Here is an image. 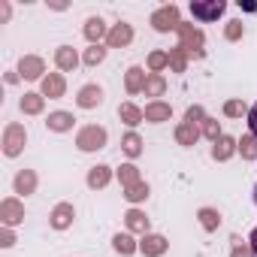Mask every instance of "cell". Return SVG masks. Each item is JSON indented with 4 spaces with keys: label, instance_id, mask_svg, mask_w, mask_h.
<instances>
[{
    "label": "cell",
    "instance_id": "6da1fadb",
    "mask_svg": "<svg viewBox=\"0 0 257 257\" xmlns=\"http://www.w3.org/2000/svg\"><path fill=\"white\" fill-rule=\"evenodd\" d=\"M76 146H79V152H100L106 146V131L97 124H88L76 134Z\"/></svg>",
    "mask_w": 257,
    "mask_h": 257
},
{
    "label": "cell",
    "instance_id": "7a4b0ae2",
    "mask_svg": "<svg viewBox=\"0 0 257 257\" xmlns=\"http://www.w3.org/2000/svg\"><path fill=\"white\" fill-rule=\"evenodd\" d=\"M28 143V134H25V127L22 124H7V131H4V155L7 158H19L22 149Z\"/></svg>",
    "mask_w": 257,
    "mask_h": 257
},
{
    "label": "cell",
    "instance_id": "3957f363",
    "mask_svg": "<svg viewBox=\"0 0 257 257\" xmlns=\"http://www.w3.org/2000/svg\"><path fill=\"white\" fill-rule=\"evenodd\" d=\"M224 10H227L224 0H194L191 4V16L200 22H218L224 16Z\"/></svg>",
    "mask_w": 257,
    "mask_h": 257
},
{
    "label": "cell",
    "instance_id": "277c9868",
    "mask_svg": "<svg viewBox=\"0 0 257 257\" xmlns=\"http://www.w3.org/2000/svg\"><path fill=\"white\" fill-rule=\"evenodd\" d=\"M179 25H182V19H179V7H161L155 16H152V28L155 31H161V34H167V31H179Z\"/></svg>",
    "mask_w": 257,
    "mask_h": 257
},
{
    "label": "cell",
    "instance_id": "5b68a950",
    "mask_svg": "<svg viewBox=\"0 0 257 257\" xmlns=\"http://www.w3.org/2000/svg\"><path fill=\"white\" fill-rule=\"evenodd\" d=\"M179 37H182V43H179V49H185L188 55H203V31H197L194 25H179Z\"/></svg>",
    "mask_w": 257,
    "mask_h": 257
},
{
    "label": "cell",
    "instance_id": "8992f818",
    "mask_svg": "<svg viewBox=\"0 0 257 257\" xmlns=\"http://www.w3.org/2000/svg\"><path fill=\"white\" fill-rule=\"evenodd\" d=\"M0 221H4V227L22 224V221H25V206H22V203H19L16 197L4 200V203H0Z\"/></svg>",
    "mask_w": 257,
    "mask_h": 257
},
{
    "label": "cell",
    "instance_id": "52a82bcc",
    "mask_svg": "<svg viewBox=\"0 0 257 257\" xmlns=\"http://www.w3.org/2000/svg\"><path fill=\"white\" fill-rule=\"evenodd\" d=\"M43 73H46L43 58H37V55H25V58L19 61V76H22V79H46Z\"/></svg>",
    "mask_w": 257,
    "mask_h": 257
},
{
    "label": "cell",
    "instance_id": "ba28073f",
    "mask_svg": "<svg viewBox=\"0 0 257 257\" xmlns=\"http://www.w3.org/2000/svg\"><path fill=\"white\" fill-rule=\"evenodd\" d=\"M167 248H170V242L161 233H146L143 242H140V251L146 257H161V254H167Z\"/></svg>",
    "mask_w": 257,
    "mask_h": 257
},
{
    "label": "cell",
    "instance_id": "9c48e42d",
    "mask_svg": "<svg viewBox=\"0 0 257 257\" xmlns=\"http://www.w3.org/2000/svg\"><path fill=\"white\" fill-rule=\"evenodd\" d=\"M73 218H76V209H73V203H58V206L52 209V218H49V224H52L55 230H67V227L73 224Z\"/></svg>",
    "mask_w": 257,
    "mask_h": 257
},
{
    "label": "cell",
    "instance_id": "30bf717a",
    "mask_svg": "<svg viewBox=\"0 0 257 257\" xmlns=\"http://www.w3.org/2000/svg\"><path fill=\"white\" fill-rule=\"evenodd\" d=\"M76 103H79V109H94V106H100V103H103V88H100V85H85V88H79Z\"/></svg>",
    "mask_w": 257,
    "mask_h": 257
},
{
    "label": "cell",
    "instance_id": "8fae6325",
    "mask_svg": "<svg viewBox=\"0 0 257 257\" xmlns=\"http://www.w3.org/2000/svg\"><path fill=\"white\" fill-rule=\"evenodd\" d=\"M106 43L112 46V49H124V46H131L134 43V28L131 25H115L112 31H109V37H106Z\"/></svg>",
    "mask_w": 257,
    "mask_h": 257
},
{
    "label": "cell",
    "instance_id": "7c38bea8",
    "mask_svg": "<svg viewBox=\"0 0 257 257\" xmlns=\"http://www.w3.org/2000/svg\"><path fill=\"white\" fill-rule=\"evenodd\" d=\"M55 64H58V70L73 73V70L79 67V55H76V49H73V46H58V52H55Z\"/></svg>",
    "mask_w": 257,
    "mask_h": 257
},
{
    "label": "cell",
    "instance_id": "4fadbf2b",
    "mask_svg": "<svg viewBox=\"0 0 257 257\" xmlns=\"http://www.w3.org/2000/svg\"><path fill=\"white\" fill-rule=\"evenodd\" d=\"M64 91H67V82H64L61 73H49V76L43 79V97L58 100V97H64Z\"/></svg>",
    "mask_w": 257,
    "mask_h": 257
},
{
    "label": "cell",
    "instance_id": "5bb4252c",
    "mask_svg": "<svg viewBox=\"0 0 257 257\" xmlns=\"http://www.w3.org/2000/svg\"><path fill=\"white\" fill-rule=\"evenodd\" d=\"M109 37V31H106V22L103 19H88L85 22V40H91V46H100V40H106Z\"/></svg>",
    "mask_w": 257,
    "mask_h": 257
},
{
    "label": "cell",
    "instance_id": "9a60e30c",
    "mask_svg": "<svg viewBox=\"0 0 257 257\" xmlns=\"http://www.w3.org/2000/svg\"><path fill=\"white\" fill-rule=\"evenodd\" d=\"M143 115H146V121H152V124H161V121H170L173 109H170V103H161V100H155V103H149V106L143 109Z\"/></svg>",
    "mask_w": 257,
    "mask_h": 257
},
{
    "label": "cell",
    "instance_id": "2e32d148",
    "mask_svg": "<svg viewBox=\"0 0 257 257\" xmlns=\"http://www.w3.org/2000/svg\"><path fill=\"white\" fill-rule=\"evenodd\" d=\"M73 112H52L49 115V121H46V127L49 131H55V134H67V131H73Z\"/></svg>",
    "mask_w": 257,
    "mask_h": 257
},
{
    "label": "cell",
    "instance_id": "e0dca14e",
    "mask_svg": "<svg viewBox=\"0 0 257 257\" xmlns=\"http://www.w3.org/2000/svg\"><path fill=\"white\" fill-rule=\"evenodd\" d=\"M13 188H16V194H22V197L34 194V191H37V173H34V170H22V173L16 176V182H13Z\"/></svg>",
    "mask_w": 257,
    "mask_h": 257
},
{
    "label": "cell",
    "instance_id": "ac0fdd59",
    "mask_svg": "<svg viewBox=\"0 0 257 257\" xmlns=\"http://www.w3.org/2000/svg\"><path fill=\"white\" fill-rule=\"evenodd\" d=\"M146 79H149V73H146L143 67H131V70H127V79H124L127 94H140V91L146 88Z\"/></svg>",
    "mask_w": 257,
    "mask_h": 257
},
{
    "label": "cell",
    "instance_id": "d6986e66",
    "mask_svg": "<svg viewBox=\"0 0 257 257\" xmlns=\"http://www.w3.org/2000/svg\"><path fill=\"white\" fill-rule=\"evenodd\" d=\"M124 224H127V230L131 233H149V218H146V212H140V209H131L124 215Z\"/></svg>",
    "mask_w": 257,
    "mask_h": 257
},
{
    "label": "cell",
    "instance_id": "ffe728a7",
    "mask_svg": "<svg viewBox=\"0 0 257 257\" xmlns=\"http://www.w3.org/2000/svg\"><path fill=\"white\" fill-rule=\"evenodd\" d=\"M233 152H239V140H233V137H221V140L215 143V149H212V158H215V161H227Z\"/></svg>",
    "mask_w": 257,
    "mask_h": 257
},
{
    "label": "cell",
    "instance_id": "44dd1931",
    "mask_svg": "<svg viewBox=\"0 0 257 257\" xmlns=\"http://www.w3.org/2000/svg\"><path fill=\"white\" fill-rule=\"evenodd\" d=\"M109 179H112V170H109V167H103V164L88 170V188H94V191H97V188H106V185H109Z\"/></svg>",
    "mask_w": 257,
    "mask_h": 257
},
{
    "label": "cell",
    "instance_id": "7402d4cb",
    "mask_svg": "<svg viewBox=\"0 0 257 257\" xmlns=\"http://www.w3.org/2000/svg\"><path fill=\"white\" fill-rule=\"evenodd\" d=\"M112 248H115L118 254H124V257H131L134 251H140V242H134L131 233H118V236L112 239Z\"/></svg>",
    "mask_w": 257,
    "mask_h": 257
},
{
    "label": "cell",
    "instance_id": "603a6c76",
    "mask_svg": "<svg viewBox=\"0 0 257 257\" xmlns=\"http://www.w3.org/2000/svg\"><path fill=\"white\" fill-rule=\"evenodd\" d=\"M118 115H121V121H124V124H131V127H137L140 121H146L143 109H140V106H134V103H121V106H118Z\"/></svg>",
    "mask_w": 257,
    "mask_h": 257
},
{
    "label": "cell",
    "instance_id": "cb8c5ba5",
    "mask_svg": "<svg viewBox=\"0 0 257 257\" xmlns=\"http://www.w3.org/2000/svg\"><path fill=\"white\" fill-rule=\"evenodd\" d=\"M176 140H179V146H194L197 140H200V131H197V127L194 124H179L176 127Z\"/></svg>",
    "mask_w": 257,
    "mask_h": 257
},
{
    "label": "cell",
    "instance_id": "d4e9b609",
    "mask_svg": "<svg viewBox=\"0 0 257 257\" xmlns=\"http://www.w3.org/2000/svg\"><path fill=\"white\" fill-rule=\"evenodd\" d=\"M146 97H161L164 91H167V79L161 76V73H149V79H146Z\"/></svg>",
    "mask_w": 257,
    "mask_h": 257
},
{
    "label": "cell",
    "instance_id": "484cf974",
    "mask_svg": "<svg viewBox=\"0 0 257 257\" xmlns=\"http://www.w3.org/2000/svg\"><path fill=\"white\" fill-rule=\"evenodd\" d=\"M43 106H46V97L43 94H25L22 97V112L25 115H40Z\"/></svg>",
    "mask_w": 257,
    "mask_h": 257
},
{
    "label": "cell",
    "instance_id": "4316f807",
    "mask_svg": "<svg viewBox=\"0 0 257 257\" xmlns=\"http://www.w3.org/2000/svg\"><path fill=\"white\" fill-rule=\"evenodd\" d=\"M197 218H200L203 230H209V233H215V230L221 227V215H218L215 209H209V206H206V209H200V212H197Z\"/></svg>",
    "mask_w": 257,
    "mask_h": 257
},
{
    "label": "cell",
    "instance_id": "83f0119b",
    "mask_svg": "<svg viewBox=\"0 0 257 257\" xmlns=\"http://www.w3.org/2000/svg\"><path fill=\"white\" fill-rule=\"evenodd\" d=\"M118 182H121V188H131V185H137V182H143V179H140V170H137L134 164H124V167L118 170Z\"/></svg>",
    "mask_w": 257,
    "mask_h": 257
},
{
    "label": "cell",
    "instance_id": "f1b7e54d",
    "mask_svg": "<svg viewBox=\"0 0 257 257\" xmlns=\"http://www.w3.org/2000/svg\"><path fill=\"white\" fill-rule=\"evenodd\" d=\"M121 149H124V155H127V158H137V155L143 152V140L131 131V134H127V137L121 140Z\"/></svg>",
    "mask_w": 257,
    "mask_h": 257
},
{
    "label": "cell",
    "instance_id": "f546056e",
    "mask_svg": "<svg viewBox=\"0 0 257 257\" xmlns=\"http://www.w3.org/2000/svg\"><path fill=\"white\" fill-rule=\"evenodd\" d=\"M239 155L245 158V161H257V137H242L239 140Z\"/></svg>",
    "mask_w": 257,
    "mask_h": 257
},
{
    "label": "cell",
    "instance_id": "4dcf8cb0",
    "mask_svg": "<svg viewBox=\"0 0 257 257\" xmlns=\"http://www.w3.org/2000/svg\"><path fill=\"white\" fill-rule=\"evenodd\" d=\"M185 67H188V52L176 46V49L170 52V70H173V73H185Z\"/></svg>",
    "mask_w": 257,
    "mask_h": 257
},
{
    "label": "cell",
    "instance_id": "1f68e13d",
    "mask_svg": "<svg viewBox=\"0 0 257 257\" xmlns=\"http://www.w3.org/2000/svg\"><path fill=\"white\" fill-rule=\"evenodd\" d=\"M124 197L131 200V203H143V200L149 197V185H146V182H137V185H131V188H124Z\"/></svg>",
    "mask_w": 257,
    "mask_h": 257
},
{
    "label": "cell",
    "instance_id": "d6a6232c",
    "mask_svg": "<svg viewBox=\"0 0 257 257\" xmlns=\"http://www.w3.org/2000/svg\"><path fill=\"white\" fill-rule=\"evenodd\" d=\"M167 67H170V52H152L149 55V70L152 73H161Z\"/></svg>",
    "mask_w": 257,
    "mask_h": 257
},
{
    "label": "cell",
    "instance_id": "836d02e7",
    "mask_svg": "<svg viewBox=\"0 0 257 257\" xmlns=\"http://www.w3.org/2000/svg\"><path fill=\"white\" fill-rule=\"evenodd\" d=\"M224 115H230V118H242V115H248V106H245L242 100H227V103H224Z\"/></svg>",
    "mask_w": 257,
    "mask_h": 257
},
{
    "label": "cell",
    "instance_id": "e575fe53",
    "mask_svg": "<svg viewBox=\"0 0 257 257\" xmlns=\"http://www.w3.org/2000/svg\"><path fill=\"white\" fill-rule=\"evenodd\" d=\"M103 58H106V49H103V46H91V49L85 52V58H82V61H85L88 67H97Z\"/></svg>",
    "mask_w": 257,
    "mask_h": 257
},
{
    "label": "cell",
    "instance_id": "d590c367",
    "mask_svg": "<svg viewBox=\"0 0 257 257\" xmlns=\"http://www.w3.org/2000/svg\"><path fill=\"white\" fill-rule=\"evenodd\" d=\"M203 134H206V137H209L212 143H218V140L224 137V134H221V127H218V121H215V118H206V121H203Z\"/></svg>",
    "mask_w": 257,
    "mask_h": 257
},
{
    "label": "cell",
    "instance_id": "8d00e7d4",
    "mask_svg": "<svg viewBox=\"0 0 257 257\" xmlns=\"http://www.w3.org/2000/svg\"><path fill=\"white\" fill-rule=\"evenodd\" d=\"M230 257H254V251H251L248 242H242L239 236H233V251H230Z\"/></svg>",
    "mask_w": 257,
    "mask_h": 257
},
{
    "label": "cell",
    "instance_id": "74e56055",
    "mask_svg": "<svg viewBox=\"0 0 257 257\" xmlns=\"http://www.w3.org/2000/svg\"><path fill=\"white\" fill-rule=\"evenodd\" d=\"M200 121H206V112H203V106H191L188 112H185V124H200Z\"/></svg>",
    "mask_w": 257,
    "mask_h": 257
},
{
    "label": "cell",
    "instance_id": "f35d334b",
    "mask_svg": "<svg viewBox=\"0 0 257 257\" xmlns=\"http://www.w3.org/2000/svg\"><path fill=\"white\" fill-rule=\"evenodd\" d=\"M242 34H245V31H242V22H230V25L224 28V37H227L230 43H236V40H242Z\"/></svg>",
    "mask_w": 257,
    "mask_h": 257
},
{
    "label": "cell",
    "instance_id": "ab89813d",
    "mask_svg": "<svg viewBox=\"0 0 257 257\" xmlns=\"http://www.w3.org/2000/svg\"><path fill=\"white\" fill-rule=\"evenodd\" d=\"M248 127H251V137H257V103L248 109Z\"/></svg>",
    "mask_w": 257,
    "mask_h": 257
},
{
    "label": "cell",
    "instance_id": "60d3db41",
    "mask_svg": "<svg viewBox=\"0 0 257 257\" xmlns=\"http://www.w3.org/2000/svg\"><path fill=\"white\" fill-rule=\"evenodd\" d=\"M16 242V236H13V230L10 227H4V230H0V245H4V248H10Z\"/></svg>",
    "mask_w": 257,
    "mask_h": 257
},
{
    "label": "cell",
    "instance_id": "b9f144b4",
    "mask_svg": "<svg viewBox=\"0 0 257 257\" xmlns=\"http://www.w3.org/2000/svg\"><path fill=\"white\" fill-rule=\"evenodd\" d=\"M248 245H251V251H254V257H257V227L251 230V239H248Z\"/></svg>",
    "mask_w": 257,
    "mask_h": 257
},
{
    "label": "cell",
    "instance_id": "7bdbcfd3",
    "mask_svg": "<svg viewBox=\"0 0 257 257\" xmlns=\"http://www.w3.org/2000/svg\"><path fill=\"white\" fill-rule=\"evenodd\" d=\"M254 203H257V185H254Z\"/></svg>",
    "mask_w": 257,
    "mask_h": 257
}]
</instances>
